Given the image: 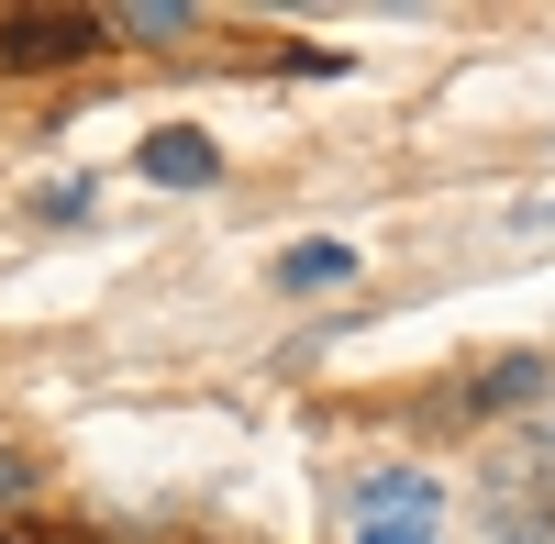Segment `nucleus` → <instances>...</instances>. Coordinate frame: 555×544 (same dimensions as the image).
Wrapping results in <instances>:
<instances>
[{
    "label": "nucleus",
    "mask_w": 555,
    "mask_h": 544,
    "mask_svg": "<svg viewBox=\"0 0 555 544\" xmlns=\"http://www.w3.org/2000/svg\"><path fill=\"white\" fill-rule=\"evenodd\" d=\"M101 34H112L101 12H56V0H23V12H0V67H12V78L78 67L89 44H101Z\"/></svg>",
    "instance_id": "f257e3e1"
},
{
    "label": "nucleus",
    "mask_w": 555,
    "mask_h": 544,
    "mask_svg": "<svg viewBox=\"0 0 555 544\" xmlns=\"http://www.w3.org/2000/svg\"><path fill=\"white\" fill-rule=\"evenodd\" d=\"M444 533V489L423 467H378L356 489V544H434Z\"/></svg>",
    "instance_id": "f03ea898"
},
{
    "label": "nucleus",
    "mask_w": 555,
    "mask_h": 544,
    "mask_svg": "<svg viewBox=\"0 0 555 544\" xmlns=\"http://www.w3.org/2000/svg\"><path fill=\"white\" fill-rule=\"evenodd\" d=\"M133 167H145L156 190H211V178H222V156L201 145V133H145V156H133Z\"/></svg>",
    "instance_id": "7ed1b4c3"
},
{
    "label": "nucleus",
    "mask_w": 555,
    "mask_h": 544,
    "mask_svg": "<svg viewBox=\"0 0 555 544\" xmlns=\"http://www.w3.org/2000/svg\"><path fill=\"white\" fill-rule=\"evenodd\" d=\"M278 279H289V289H334V279H356V256H345V245H289V256H278Z\"/></svg>",
    "instance_id": "20e7f679"
},
{
    "label": "nucleus",
    "mask_w": 555,
    "mask_h": 544,
    "mask_svg": "<svg viewBox=\"0 0 555 544\" xmlns=\"http://www.w3.org/2000/svg\"><path fill=\"white\" fill-rule=\"evenodd\" d=\"M533 389H544V367H533V355H512V367L478 378V412H512V400H533Z\"/></svg>",
    "instance_id": "39448f33"
},
{
    "label": "nucleus",
    "mask_w": 555,
    "mask_h": 544,
    "mask_svg": "<svg viewBox=\"0 0 555 544\" xmlns=\"http://www.w3.org/2000/svg\"><path fill=\"white\" fill-rule=\"evenodd\" d=\"M122 34H145V44H167V34H190V0H133V12H112Z\"/></svg>",
    "instance_id": "423d86ee"
},
{
    "label": "nucleus",
    "mask_w": 555,
    "mask_h": 544,
    "mask_svg": "<svg viewBox=\"0 0 555 544\" xmlns=\"http://www.w3.org/2000/svg\"><path fill=\"white\" fill-rule=\"evenodd\" d=\"M34 222H89V178H44V190H34Z\"/></svg>",
    "instance_id": "0eeeda50"
},
{
    "label": "nucleus",
    "mask_w": 555,
    "mask_h": 544,
    "mask_svg": "<svg viewBox=\"0 0 555 544\" xmlns=\"http://www.w3.org/2000/svg\"><path fill=\"white\" fill-rule=\"evenodd\" d=\"M500 544H555V511H512V522H500Z\"/></svg>",
    "instance_id": "6e6552de"
},
{
    "label": "nucleus",
    "mask_w": 555,
    "mask_h": 544,
    "mask_svg": "<svg viewBox=\"0 0 555 544\" xmlns=\"http://www.w3.org/2000/svg\"><path fill=\"white\" fill-rule=\"evenodd\" d=\"M23 478H34V467L12 456V444H0V501H23Z\"/></svg>",
    "instance_id": "1a4fd4ad"
},
{
    "label": "nucleus",
    "mask_w": 555,
    "mask_h": 544,
    "mask_svg": "<svg viewBox=\"0 0 555 544\" xmlns=\"http://www.w3.org/2000/svg\"><path fill=\"white\" fill-rule=\"evenodd\" d=\"M533 456H544V467H555V412H544V423H533Z\"/></svg>",
    "instance_id": "9d476101"
}]
</instances>
